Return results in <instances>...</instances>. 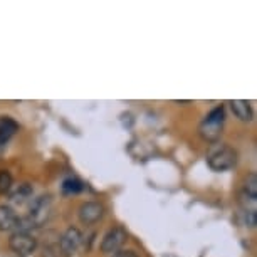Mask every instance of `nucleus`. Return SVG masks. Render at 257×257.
<instances>
[{
  "label": "nucleus",
  "instance_id": "10",
  "mask_svg": "<svg viewBox=\"0 0 257 257\" xmlns=\"http://www.w3.org/2000/svg\"><path fill=\"white\" fill-rule=\"evenodd\" d=\"M230 108H232V113L240 121H252V118H254V111H252L250 104L244 99L230 101Z\"/></svg>",
  "mask_w": 257,
  "mask_h": 257
},
{
  "label": "nucleus",
  "instance_id": "13",
  "mask_svg": "<svg viewBox=\"0 0 257 257\" xmlns=\"http://www.w3.org/2000/svg\"><path fill=\"white\" fill-rule=\"evenodd\" d=\"M14 185V178L11 175V172L7 170H0V195H6L12 190Z\"/></svg>",
  "mask_w": 257,
  "mask_h": 257
},
{
  "label": "nucleus",
  "instance_id": "6",
  "mask_svg": "<svg viewBox=\"0 0 257 257\" xmlns=\"http://www.w3.org/2000/svg\"><path fill=\"white\" fill-rule=\"evenodd\" d=\"M81 242H82L81 230L77 227H67L64 234L59 237V245H57V249L61 250L59 254H62L64 257L74 255V252L81 245Z\"/></svg>",
  "mask_w": 257,
  "mask_h": 257
},
{
  "label": "nucleus",
  "instance_id": "7",
  "mask_svg": "<svg viewBox=\"0 0 257 257\" xmlns=\"http://www.w3.org/2000/svg\"><path fill=\"white\" fill-rule=\"evenodd\" d=\"M104 215V207L99 202L89 200L81 203L79 210H77V217H79L81 224L84 225H93L96 222H99Z\"/></svg>",
  "mask_w": 257,
  "mask_h": 257
},
{
  "label": "nucleus",
  "instance_id": "17",
  "mask_svg": "<svg viewBox=\"0 0 257 257\" xmlns=\"http://www.w3.org/2000/svg\"><path fill=\"white\" fill-rule=\"evenodd\" d=\"M111 257H138V254L132 249H119L118 252L111 254Z\"/></svg>",
  "mask_w": 257,
  "mask_h": 257
},
{
  "label": "nucleus",
  "instance_id": "1",
  "mask_svg": "<svg viewBox=\"0 0 257 257\" xmlns=\"http://www.w3.org/2000/svg\"><path fill=\"white\" fill-rule=\"evenodd\" d=\"M224 123H225V108L222 104L215 106V108L202 119L200 126H198V133H200V137L205 140V142L217 143L220 140Z\"/></svg>",
  "mask_w": 257,
  "mask_h": 257
},
{
  "label": "nucleus",
  "instance_id": "9",
  "mask_svg": "<svg viewBox=\"0 0 257 257\" xmlns=\"http://www.w3.org/2000/svg\"><path fill=\"white\" fill-rule=\"evenodd\" d=\"M19 130V123L11 116H0V147L6 145Z\"/></svg>",
  "mask_w": 257,
  "mask_h": 257
},
{
  "label": "nucleus",
  "instance_id": "14",
  "mask_svg": "<svg viewBox=\"0 0 257 257\" xmlns=\"http://www.w3.org/2000/svg\"><path fill=\"white\" fill-rule=\"evenodd\" d=\"M247 195L250 197H257V177L255 173H250V175H247V178L244 180V190Z\"/></svg>",
  "mask_w": 257,
  "mask_h": 257
},
{
  "label": "nucleus",
  "instance_id": "3",
  "mask_svg": "<svg viewBox=\"0 0 257 257\" xmlns=\"http://www.w3.org/2000/svg\"><path fill=\"white\" fill-rule=\"evenodd\" d=\"M51 197L49 195H41L37 198H34L29 208V225L31 227H41L44 222L49 219L51 215Z\"/></svg>",
  "mask_w": 257,
  "mask_h": 257
},
{
  "label": "nucleus",
  "instance_id": "4",
  "mask_svg": "<svg viewBox=\"0 0 257 257\" xmlns=\"http://www.w3.org/2000/svg\"><path fill=\"white\" fill-rule=\"evenodd\" d=\"M9 247L17 255H31L37 249V239L29 232H14L9 239Z\"/></svg>",
  "mask_w": 257,
  "mask_h": 257
},
{
  "label": "nucleus",
  "instance_id": "16",
  "mask_svg": "<svg viewBox=\"0 0 257 257\" xmlns=\"http://www.w3.org/2000/svg\"><path fill=\"white\" fill-rule=\"evenodd\" d=\"M41 257H59V249L54 245H46L44 249H42Z\"/></svg>",
  "mask_w": 257,
  "mask_h": 257
},
{
  "label": "nucleus",
  "instance_id": "12",
  "mask_svg": "<svg viewBox=\"0 0 257 257\" xmlns=\"http://www.w3.org/2000/svg\"><path fill=\"white\" fill-rule=\"evenodd\" d=\"M82 188H84V185H82L81 180H77V178L71 177V178H66L64 182H62V192L64 193H79Z\"/></svg>",
  "mask_w": 257,
  "mask_h": 257
},
{
  "label": "nucleus",
  "instance_id": "11",
  "mask_svg": "<svg viewBox=\"0 0 257 257\" xmlns=\"http://www.w3.org/2000/svg\"><path fill=\"white\" fill-rule=\"evenodd\" d=\"M32 193H34V190L29 183H21L17 190L12 193V200L16 203H22V202H26L27 198H31Z\"/></svg>",
  "mask_w": 257,
  "mask_h": 257
},
{
  "label": "nucleus",
  "instance_id": "5",
  "mask_svg": "<svg viewBox=\"0 0 257 257\" xmlns=\"http://www.w3.org/2000/svg\"><path fill=\"white\" fill-rule=\"evenodd\" d=\"M126 239H128V234H126L123 227H113V229H109L104 234L103 240L99 244V250L103 254H114V252H118L124 245Z\"/></svg>",
  "mask_w": 257,
  "mask_h": 257
},
{
  "label": "nucleus",
  "instance_id": "15",
  "mask_svg": "<svg viewBox=\"0 0 257 257\" xmlns=\"http://www.w3.org/2000/svg\"><path fill=\"white\" fill-rule=\"evenodd\" d=\"M244 224L249 227V229H254V227L257 225V213L244 210Z\"/></svg>",
  "mask_w": 257,
  "mask_h": 257
},
{
  "label": "nucleus",
  "instance_id": "8",
  "mask_svg": "<svg viewBox=\"0 0 257 257\" xmlns=\"http://www.w3.org/2000/svg\"><path fill=\"white\" fill-rule=\"evenodd\" d=\"M22 219L9 205H0V232H21Z\"/></svg>",
  "mask_w": 257,
  "mask_h": 257
},
{
  "label": "nucleus",
  "instance_id": "2",
  "mask_svg": "<svg viewBox=\"0 0 257 257\" xmlns=\"http://www.w3.org/2000/svg\"><path fill=\"white\" fill-rule=\"evenodd\" d=\"M207 165L213 172H227L237 165V152L229 145H212L207 153Z\"/></svg>",
  "mask_w": 257,
  "mask_h": 257
}]
</instances>
